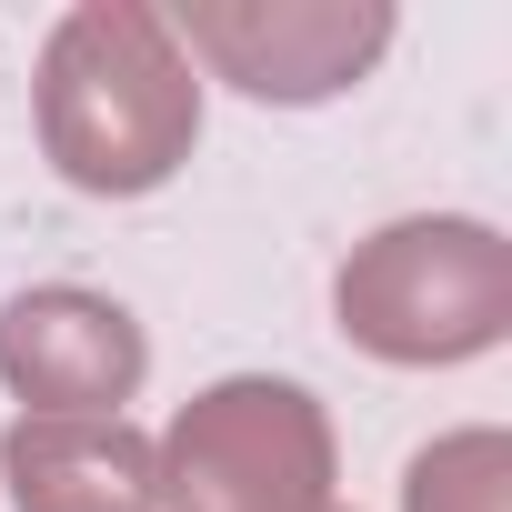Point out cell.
I'll return each mask as SVG.
<instances>
[{"label": "cell", "mask_w": 512, "mask_h": 512, "mask_svg": "<svg viewBox=\"0 0 512 512\" xmlns=\"http://www.w3.org/2000/svg\"><path fill=\"white\" fill-rule=\"evenodd\" d=\"M141 362V322L101 292H21L0 312V382L31 402V422H121Z\"/></svg>", "instance_id": "obj_5"}, {"label": "cell", "mask_w": 512, "mask_h": 512, "mask_svg": "<svg viewBox=\"0 0 512 512\" xmlns=\"http://www.w3.org/2000/svg\"><path fill=\"white\" fill-rule=\"evenodd\" d=\"M181 31L251 101H332L382 61L392 11L382 0H191Z\"/></svg>", "instance_id": "obj_4"}, {"label": "cell", "mask_w": 512, "mask_h": 512, "mask_svg": "<svg viewBox=\"0 0 512 512\" xmlns=\"http://www.w3.org/2000/svg\"><path fill=\"white\" fill-rule=\"evenodd\" d=\"M41 141L81 191H161L201 141V81L141 0H81L41 51Z\"/></svg>", "instance_id": "obj_1"}, {"label": "cell", "mask_w": 512, "mask_h": 512, "mask_svg": "<svg viewBox=\"0 0 512 512\" xmlns=\"http://www.w3.org/2000/svg\"><path fill=\"white\" fill-rule=\"evenodd\" d=\"M21 512H161V452L131 422H11L0 442Z\"/></svg>", "instance_id": "obj_6"}, {"label": "cell", "mask_w": 512, "mask_h": 512, "mask_svg": "<svg viewBox=\"0 0 512 512\" xmlns=\"http://www.w3.org/2000/svg\"><path fill=\"white\" fill-rule=\"evenodd\" d=\"M342 332L382 362H462L512 332V241L482 221H392L342 262Z\"/></svg>", "instance_id": "obj_2"}, {"label": "cell", "mask_w": 512, "mask_h": 512, "mask_svg": "<svg viewBox=\"0 0 512 512\" xmlns=\"http://www.w3.org/2000/svg\"><path fill=\"white\" fill-rule=\"evenodd\" d=\"M412 512H512V442L502 432H452L412 462L402 482Z\"/></svg>", "instance_id": "obj_7"}, {"label": "cell", "mask_w": 512, "mask_h": 512, "mask_svg": "<svg viewBox=\"0 0 512 512\" xmlns=\"http://www.w3.org/2000/svg\"><path fill=\"white\" fill-rule=\"evenodd\" d=\"M332 422L302 382H221L161 442L171 512H322Z\"/></svg>", "instance_id": "obj_3"}]
</instances>
